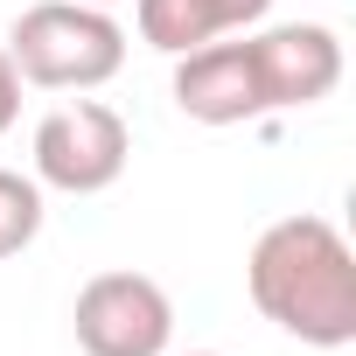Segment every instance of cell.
I'll return each instance as SVG.
<instances>
[{
	"mask_svg": "<svg viewBox=\"0 0 356 356\" xmlns=\"http://www.w3.org/2000/svg\"><path fill=\"white\" fill-rule=\"evenodd\" d=\"M245 293L280 335H293L307 349L356 342V252L328 217L266 224L245 259Z\"/></svg>",
	"mask_w": 356,
	"mask_h": 356,
	"instance_id": "6da1fadb",
	"label": "cell"
},
{
	"mask_svg": "<svg viewBox=\"0 0 356 356\" xmlns=\"http://www.w3.org/2000/svg\"><path fill=\"white\" fill-rule=\"evenodd\" d=\"M8 56L35 91H98L126 70V29L91 0H35L8 29Z\"/></svg>",
	"mask_w": 356,
	"mask_h": 356,
	"instance_id": "7a4b0ae2",
	"label": "cell"
},
{
	"mask_svg": "<svg viewBox=\"0 0 356 356\" xmlns=\"http://www.w3.org/2000/svg\"><path fill=\"white\" fill-rule=\"evenodd\" d=\"M35 182L56 196H105L126 161H133V133L105 98H70L56 112L35 119Z\"/></svg>",
	"mask_w": 356,
	"mask_h": 356,
	"instance_id": "3957f363",
	"label": "cell"
},
{
	"mask_svg": "<svg viewBox=\"0 0 356 356\" xmlns=\"http://www.w3.org/2000/svg\"><path fill=\"white\" fill-rule=\"evenodd\" d=\"M84 356H168L175 342V300L147 273H91L70 307Z\"/></svg>",
	"mask_w": 356,
	"mask_h": 356,
	"instance_id": "277c9868",
	"label": "cell"
},
{
	"mask_svg": "<svg viewBox=\"0 0 356 356\" xmlns=\"http://www.w3.org/2000/svg\"><path fill=\"white\" fill-rule=\"evenodd\" d=\"M175 105L196 126H252V119H273L266 112V84H259V63H252V35L245 42H203L189 56H175Z\"/></svg>",
	"mask_w": 356,
	"mask_h": 356,
	"instance_id": "5b68a950",
	"label": "cell"
},
{
	"mask_svg": "<svg viewBox=\"0 0 356 356\" xmlns=\"http://www.w3.org/2000/svg\"><path fill=\"white\" fill-rule=\"evenodd\" d=\"M252 63L266 84V112H300L321 105L342 84V42L328 22H280V29H252Z\"/></svg>",
	"mask_w": 356,
	"mask_h": 356,
	"instance_id": "8992f818",
	"label": "cell"
},
{
	"mask_svg": "<svg viewBox=\"0 0 356 356\" xmlns=\"http://www.w3.org/2000/svg\"><path fill=\"white\" fill-rule=\"evenodd\" d=\"M133 22H140V42L161 56H189V49L224 35L210 0H133Z\"/></svg>",
	"mask_w": 356,
	"mask_h": 356,
	"instance_id": "52a82bcc",
	"label": "cell"
},
{
	"mask_svg": "<svg viewBox=\"0 0 356 356\" xmlns=\"http://www.w3.org/2000/svg\"><path fill=\"white\" fill-rule=\"evenodd\" d=\"M42 182L35 175H15V168H0V259H22L35 238H42Z\"/></svg>",
	"mask_w": 356,
	"mask_h": 356,
	"instance_id": "ba28073f",
	"label": "cell"
},
{
	"mask_svg": "<svg viewBox=\"0 0 356 356\" xmlns=\"http://www.w3.org/2000/svg\"><path fill=\"white\" fill-rule=\"evenodd\" d=\"M210 8H217L224 35H245V29H259V22L273 15V0H210Z\"/></svg>",
	"mask_w": 356,
	"mask_h": 356,
	"instance_id": "9c48e42d",
	"label": "cell"
},
{
	"mask_svg": "<svg viewBox=\"0 0 356 356\" xmlns=\"http://www.w3.org/2000/svg\"><path fill=\"white\" fill-rule=\"evenodd\" d=\"M15 119H22V70H15L8 42H0V133H8Z\"/></svg>",
	"mask_w": 356,
	"mask_h": 356,
	"instance_id": "30bf717a",
	"label": "cell"
},
{
	"mask_svg": "<svg viewBox=\"0 0 356 356\" xmlns=\"http://www.w3.org/2000/svg\"><path fill=\"white\" fill-rule=\"evenodd\" d=\"M189 356H217V349H189Z\"/></svg>",
	"mask_w": 356,
	"mask_h": 356,
	"instance_id": "8fae6325",
	"label": "cell"
},
{
	"mask_svg": "<svg viewBox=\"0 0 356 356\" xmlns=\"http://www.w3.org/2000/svg\"><path fill=\"white\" fill-rule=\"evenodd\" d=\"M91 8H112V0H91Z\"/></svg>",
	"mask_w": 356,
	"mask_h": 356,
	"instance_id": "7c38bea8",
	"label": "cell"
}]
</instances>
